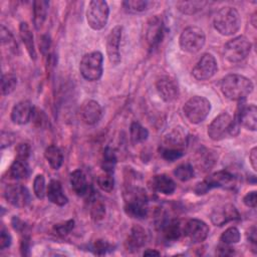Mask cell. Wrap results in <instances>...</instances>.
Returning a JSON list of instances; mask_svg holds the SVG:
<instances>
[{"label":"cell","mask_w":257,"mask_h":257,"mask_svg":"<svg viewBox=\"0 0 257 257\" xmlns=\"http://www.w3.org/2000/svg\"><path fill=\"white\" fill-rule=\"evenodd\" d=\"M223 94L231 100L242 101L253 90L252 81L241 74H228L221 80L220 84Z\"/></svg>","instance_id":"obj_1"},{"label":"cell","mask_w":257,"mask_h":257,"mask_svg":"<svg viewBox=\"0 0 257 257\" xmlns=\"http://www.w3.org/2000/svg\"><path fill=\"white\" fill-rule=\"evenodd\" d=\"M239 121L227 112L216 116L208 126V136L213 141H221L227 137H235L239 134Z\"/></svg>","instance_id":"obj_2"},{"label":"cell","mask_w":257,"mask_h":257,"mask_svg":"<svg viewBox=\"0 0 257 257\" xmlns=\"http://www.w3.org/2000/svg\"><path fill=\"white\" fill-rule=\"evenodd\" d=\"M215 29L224 36L235 34L241 27V17L237 9L230 6L222 7L213 20Z\"/></svg>","instance_id":"obj_3"},{"label":"cell","mask_w":257,"mask_h":257,"mask_svg":"<svg viewBox=\"0 0 257 257\" xmlns=\"http://www.w3.org/2000/svg\"><path fill=\"white\" fill-rule=\"evenodd\" d=\"M124 212L135 219H144L148 215V197L146 192L141 188H135L126 193Z\"/></svg>","instance_id":"obj_4"},{"label":"cell","mask_w":257,"mask_h":257,"mask_svg":"<svg viewBox=\"0 0 257 257\" xmlns=\"http://www.w3.org/2000/svg\"><path fill=\"white\" fill-rule=\"evenodd\" d=\"M183 110L191 123H200L208 116L211 110V102L204 96L195 95L186 101Z\"/></svg>","instance_id":"obj_5"},{"label":"cell","mask_w":257,"mask_h":257,"mask_svg":"<svg viewBox=\"0 0 257 257\" xmlns=\"http://www.w3.org/2000/svg\"><path fill=\"white\" fill-rule=\"evenodd\" d=\"M103 56L99 51H92L82 56L79 71L83 78L89 81L98 80L102 75Z\"/></svg>","instance_id":"obj_6"},{"label":"cell","mask_w":257,"mask_h":257,"mask_svg":"<svg viewBox=\"0 0 257 257\" xmlns=\"http://www.w3.org/2000/svg\"><path fill=\"white\" fill-rule=\"evenodd\" d=\"M206 35L198 26H189L180 35L179 43L182 50L188 53H197L205 45Z\"/></svg>","instance_id":"obj_7"},{"label":"cell","mask_w":257,"mask_h":257,"mask_svg":"<svg viewBox=\"0 0 257 257\" xmlns=\"http://www.w3.org/2000/svg\"><path fill=\"white\" fill-rule=\"evenodd\" d=\"M251 48V42L245 36L240 35L232 38L224 45V56L229 62H240L249 55Z\"/></svg>","instance_id":"obj_8"},{"label":"cell","mask_w":257,"mask_h":257,"mask_svg":"<svg viewBox=\"0 0 257 257\" xmlns=\"http://www.w3.org/2000/svg\"><path fill=\"white\" fill-rule=\"evenodd\" d=\"M109 7L103 0H92L86 10V20L93 30L102 29L108 20Z\"/></svg>","instance_id":"obj_9"},{"label":"cell","mask_w":257,"mask_h":257,"mask_svg":"<svg viewBox=\"0 0 257 257\" xmlns=\"http://www.w3.org/2000/svg\"><path fill=\"white\" fill-rule=\"evenodd\" d=\"M218 70L215 57L211 53H205L201 56L192 70L193 76L198 80L210 79Z\"/></svg>","instance_id":"obj_10"},{"label":"cell","mask_w":257,"mask_h":257,"mask_svg":"<svg viewBox=\"0 0 257 257\" xmlns=\"http://www.w3.org/2000/svg\"><path fill=\"white\" fill-rule=\"evenodd\" d=\"M208 225L199 219H190L183 227V234L192 243H201L209 235Z\"/></svg>","instance_id":"obj_11"},{"label":"cell","mask_w":257,"mask_h":257,"mask_svg":"<svg viewBox=\"0 0 257 257\" xmlns=\"http://www.w3.org/2000/svg\"><path fill=\"white\" fill-rule=\"evenodd\" d=\"M4 196L8 203L18 208L26 207L31 200L30 193L27 188L20 184L8 185L5 189Z\"/></svg>","instance_id":"obj_12"},{"label":"cell","mask_w":257,"mask_h":257,"mask_svg":"<svg viewBox=\"0 0 257 257\" xmlns=\"http://www.w3.org/2000/svg\"><path fill=\"white\" fill-rule=\"evenodd\" d=\"M156 88L160 97L166 102H172L179 96V85L176 79L165 75L156 82Z\"/></svg>","instance_id":"obj_13"},{"label":"cell","mask_w":257,"mask_h":257,"mask_svg":"<svg viewBox=\"0 0 257 257\" xmlns=\"http://www.w3.org/2000/svg\"><path fill=\"white\" fill-rule=\"evenodd\" d=\"M122 34V27L120 25L114 26L106 38V53L111 64L116 65L120 62L119 44Z\"/></svg>","instance_id":"obj_14"},{"label":"cell","mask_w":257,"mask_h":257,"mask_svg":"<svg viewBox=\"0 0 257 257\" xmlns=\"http://www.w3.org/2000/svg\"><path fill=\"white\" fill-rule=\"evenodd\" d=\"M210 218L214 225L223 226L224 224H226L228 222L239 220L240 214L234 205L225 204V205H221V206L215 208L212 211Z\"/></svg>","instance_id":"obj_15"},{"label":"cell","mask_w":257,"mask_h":257,"mask_svg":"<svg viewBox=\"0 0 257 257\" xmlns=\"http://www.w3.org/2000/svg\"><path fill=\"white\" fill-rule=\"evenodd\" d=\"M236 118L239 124L245 128L255 132L257 127V107L255 104H240L237 108Z\"/></svg>","instance_id":"obj_16"},{"label":"cell","mask_w":257,"mask_h":257,"mask_svg":"<svg viewBox=\"0 0 257 257\" xmlns=\"http://www.w3.org/2000/svg\"><path fill=\"white\" fill-rule=\"evenodd\" d=\"M165 33L164 22L162 17L155 16L150 19L148 23L146 39L151 48L157 47L163 40Z\"/></svg>","instance_id":"obj_17"},{"label":"cell","mask_w":257,"mask_h":257,"mask_svg":"<svg viewBox=\"0 0 257 257\" xmlns=\"http://www.w3.org/2000/svg\"><path fill=\"white\" fill-rule=\"evenodd\" d=\"M79 115L84 123L92 125L98 122L101 118L102 109L97 101L88 99L82 102L79 109Z\"/></svg>","instance_id":"obj_18"},{"label":"cell","mask_w":257,"mask_h":257,"mask_svg":"<svg viewBox=\"0 0 257 257\" xmlns=\"http://www.w3.org/2000/svg\"><path fill=\"white\" fill-rule=\"evenodd\" d=\"M188 143V135L187 133L180 126L172 128L167 135L164 137V145L163 148L173 149V150H181L185 151Z\"/></svg>","instance_id":"obj_19"},{"label":"cell","mask_w":257,"mask_h":257,"mask_svg":"<svg viewBox=\"0 0 257 257\" xmlns=\"http://www.w3.org/2000/svg\"><path fill=\"white\" fill-rule=\"evenodd\" d=\"M148 234L146 230L140 225H134L126 237L124 246L127 251L135 252L140 250L147 242Z\"/></svg>","instance_id":"obj_20"},{"label":"cell","mask_w":257,"mask_h":257,"mask_svg":"<svg viewBox=\"0 0 257 257\" xmlns=\"http://www.w3.org/2000/svg\"><path fill=\"white\" fill-rule=\"evenodd\" d=\"M204 182L209 190L212 188H232L235 184V177L230 172L223 170L210 175Z\"/></svg>","instance_id":"obj_21"},{"label":"cell","mask_w":257,"mask_h":257,"mask_svg":"<svg viewBox=\"0 0 257 257\" xmlns=\"http://www.w3.org/2000/svg\"><path fill=\"white\" fill-rule=\"evenodd\" d=\"M33 114V107L29 100H21L17 102L11 110V119L16 124L27 123Z\"/></svg>","instance_id":"obj_22"},{"label":"cell","mask_w":257,"mask_h":257,"mask_svg":"<svg viewBox=\"0 0 257 257\" xmlns=\"http://www.w3.org/2000/svg\"><path fill=\"white\" fill-rule=\"evenodd\" d=\"M151 188L164 195H172L176 190V184L169 176L165 174L156 175L151 179Z\"/></svg>","instance_id":"obj_23"},{"label":"cell","mask_w":257,"mask_h":257,"mask_svg":"<svg viewBox=\"0 0 257 257\" xmlns=\"http://www.w3.org/2000/svg\"><path fill=\"white\" fill-rule=\"evenodd\" d=\"M46 196L51 203L57 206H64L68 202L67 197L63 193L61 183L57 180H51L49 182L46 190Z\"/></svg>","instance_id":"obj_24"},{"label":"cell","mask_w":257,"mask_h":257,"mask_svg":"<svg viewBox=\"0 0 257 257\" xmlns=\"http://www.w3.org/2000/svg\"><path fill=\"white\" fill-rule=\"evenodd\" d=\"M70 185L72 190L77 196L83 197L86 196L89 191V186L86 180L85 175L81 170H75L70 174L69 177Z\"/></svg>","instance_id":"obj_25"},{"label":"cell","mask_w":257,"mask_h":257,"mask_svg":"<svg viewBox=\"0 0 257 257\" xmlns=\"http://www.w3.org/2000/svg\"><path fill=\"white\" fill-rule=\"evenodd\" d=\"M19 34L22 39L23 44L26 47V50L32 60H35L37 57L36 49L34 45V39H33V33L29 27V25L26 22H21L19 25Z\"/></svg>","instance_id":"obj_26"},{"label":"cell","mask_w":257,"mask_h":257,"mask_svg":"<svg viewBox=\"0 0 257 257\" xmlns=\"http://www.w3.org/2000/svg\"><path fill=\"white\" fill-rule=\"evenodd\" d=\"M9 175L15 180L27 179L30 175V167L28 160H22L16 158L9 169Z\"/></svg>","instance_id":"obj_27"},{"label":"cell","mask_w":257,"mask_h":257,"mask_svg":"<svg viewBox=\"0 0 257 257\" xmlns=\"http://www.w3.org/2000/svg\"><path fill=\"white\" fill-rule=\"evenodd\" d=\"M162 232L167 242H174L183 234V228L178 220H171L162 224Z\"/></svg>","instance_id":"obj_28"},{"label":"cell","mask_w":257,"mask_h":257,"mask_svg":"<svg viewBox=\"0 0 257 257\" xmlns=\"http://www.w3.org/2000/svg\"><path fill=\"white\" fill-rule=\"evenodd\" d=\"M48 6L49 3L45 0H37L33 2V24L37 30L42 27L46 20Z\"/></svg>","instance_id":"obj_29"},{"label":"cell","mask_w":257,"mask_h":257,"mask_svg":"<svg viewBox=\"0 0 257 257\" xmlns=\"http://www.w3.org/2000/svg\"><path fill=\"white\" fill-rule=\"evenodd\" d=\"M44 157H45L47 163L49 164V166L53 170H58L62 166L63 154L58 147H56L54 145L47 147L44 152Z\"/></svg>","instance_id":"obj_30"},{"label":"cell","mask_w":257,"mask_h":257,"mask_svg":"<svg viewBox=\"0 0 257 257\" xmlns=\"http://www.w3.org/2000/svg\"><path fill=\"white\" fill-rule=\"evenodd\" d=\"M207 4L206 1H178L176 7L183 14L192 15L201 11Z\"/></svg>","instance_id":"obj_31"},{"label":"cell","mask_w":257,"mask_h":257,"mask_svg":"<svg viewBox=\"0 0 257 257\" xmlns=\"http://www.w3.org/2000/svg\"><path fill=\"white\" fill-rule=\"evenodd\" d=\"M115 164H116V156L114 151L111 148L106 147L103 151L102 161H101V168L103 172L112 174L115 168Z\"/></svg>","instance_id":"obj_32"},{"label":"cell","mask_w":257,"mask_h":257,"mask_svg":"<svg viewBox=\"0 0 257 257\" xmlns=\"http://www.w3.org/2000/svg\"><path fill=\"white\" fill-rule=\"evenodd\" d=\"M130 136H131V141L134 144H140L147 141L149 137V132L141 123L134 121L130 127Z\"/></svg>","instance_id":"obj_33"},{"label":"cell","mask_w":257,"mask_h":257,"mask_svg":"<svg viewBox=\"0 0 257 257\" xmlns=\"http://www.w3.org/2000/svg\"><path fill=\"white\" fill-rule=\"evenodd\" d=\"M174 175L181 182H187L194 178L195 171L191 164L183 163L176 167V169L174 170Z\"/></svg>","instance_id":"obj_34"},{"label":"cell","mask_w":257,"mask_h":257,"mask_svg":"<svg viewBox=\"0 0 257 257\" xmlns=\"http://www.w3.org/2000/svg\"><path fill=\"white\" fill-rule=\"evenodd\" d=\"M17 85V77L15 74L7 72L2 74L1 78V90L3 95L10 94Z\"/></svg>","instance_id":"obj_35"},{"label":"cell","mask_w":257,"mask_h":257,"mask_svg":"<svg viewBox=\"0 0 257 257\" xmlns=\"http://www.w3.org/2000/svg\"><path fill=\"white\" fill-rule=\"evenodd\" d=\"M240 238H241L240 231L236 227H229L222 233L220 240L222 243L233 245L238 243L240 241Z\"/></svg>","instance_id":"obj_36"},{"label":"cell","mask_w":257,"mask_h":257,"mask_svg":"<svg viewBox=\"0 0 257 257\" xmlns=\"http://www.w3.org/2000/svg\"><path fill=\"white\" fill-rule=\"evenodd\" d=\"M122 6L128 13H139L148 9L149 2L143 0H128L123 1Z\"/></svg>","instance_id":"obj_37"},{"label":"cell","mask_w":257,"mask_h":257,"mask_svg":"<svg viewBox=\"0 0 257 257\" xmlns=\"http://www.w3.org/2000/svg\"><path fill=\"white\" fill-rule=\"evenodd\" d=\"M97 186L104 192L110 193L114 188V180L112 174L103 173L97 177Z\"/></svg>","instance_id":"obj_38"},{"label":"cell","mask_w":257,"mask_h":257,"mask_svg":"<svg viewBox=\"0 0 257 257\" xmlns=\"http://www.w3.org/2000/svg\"><path fill=\"white\" fill-rule=\"evenodd\" d=\"M0 34H1L2 45H7L9 51L15 53L17 51V43L15 42L14 37L11 34V32L7 28H5L4 25H1Z\"/></svg>","instance_id":"obj_39"},{"label":"cell","mask_w":257,"mask_h":257,"mask_svg":"<svg viewBox=\"0 0 257 257\" xmlns=\"http://www.w3.org/2000/svg\"><path fill=\"white\" fill-rule=\"evenodd\" d=\"M46 184H45V178L43 175H37L35 178H34V181H33V193L34 195L42 200L45 195H46Z\"/></svg>","instance_id":"obj_40"},{"label":"cell","mask_w":257,"mask_h":257,"mask_svg":"<svg viewBox=\"0 0 257 257\" xmlns=\"http://www.w3.org/2000/svg\"><path fill=\"white\" fill-rule=\"evenodd\" d=\"M105 215V206L99 200H93L90 205V216L93 220L99 221Z\"/></svg>","instance_id":"obj_41"},{"label":"cell","mask_w":257,"mask_h":257,"mask_svg":"<svg viewBox=\"0 0 257 257\" xmlns=\"http://www.w3.org/2000/svg\"><path fill=\"white\" fill-rule=\"evenodd\" d=\"M160 154L163 159L169 162H174L180 158H182L185 154V151L181 150H173V149H167V148H161Z\"/></svg>","instance_id":"obj_42"},{"label":"cell","mask_w":257,"mask_h":257,"mask_svg":"<svg viewBox=\"0 0 257 257\" xmlns=\"http://www.w3.org/2000/svg\"><path fill=\"white\" fill-rule=\"evenodd\" d=\"M73 227H74V220L71 219V220H67L65 222L55 224L53 229H54V231L56 232L57 235H59L61 237H64L72 231Z\"/></svg>","instance_id":"obj_43"},{"label":"cell","mask_w":257,"mask_h":257,"mask_svg":"<svg viewBox=\"0 0 257 257\" xmlns=\"http://www.w3.org/2000/svg\"><path fill=\"white\" fill-rule=\"evenodd\" d=\"M205 153L206 154H203V152H202L200 154L199 158L197 159V161H198L199 166L204 167L205 170H207V169H210L213 166V164L215 163L216 159L213 158V154L212 153H210V154H209V152H205Z\"/></svg>","instance_id":"obj_44"},{"label":"cell","mask_w":257,"mask_h":257,"mask_svg":"<svg viewBox=\"0 0 257 257\" xmlns=\"http://www.w3.org/2000/svg\"><path fill=\"white\" fill-rule=\"evenodd\" d=\"M111 249V245L105 241V240H96L94 243H93V246H92V250L95 254L97 255H102L104 253H106V251L110 250Z\"/></svg>","instance_id":"obj_45"},{"label":"cell","mask_w":257,"mask_h":257,"mask_svg":"<svg viewBox=\"0 0 257 257\" xmlns=\"http://www.w3.org/2000/svg\"><path fill=\"white\" fill-rule=\"evenodd\" d=\"M30 155V147L26 143H21L16 147V158L28 160Z\"/></svg>","instance_id":"obj_46"},{"label":"cell","mask_w":257,"mask_h":257,"mask_svg":"<svg viewBox=\"0 0 257 257\" xmlns=\"http://www.w3.org/2000/svg\"><path fill=\"white\" fill-rule=\"evenodd\" d=\"M11 241H12L11 235L6 230V228L4 226H2L1 231H0V248H1V250L8 248L11 245Z\"/></svg>","instance_id":"obj_47"},{"label":"cell","mask_w":257,"mask_h":257,"mask_svg":"<svg viewBox=\"0 0 257 257\" xmlns=\"http://www.w3.org/2000/svg\"><path fill=\"white\" fill-rule=\"evenodd\" d=\"M243 203L249 208H255L256 203H257V193H256V191L248 192L243 198Z\"/></svg>","instance_id":"obj_48"},{"label":"cell","mask_w":257,"mask_h":257,"mask_svg":"<svg viewBox=\"0 0 257 257\" xmlns=\"http://www.w3.org/2000/svg\"><path fill=\"white\" fill-rule=\"evenodd\" d=\"M14 141V137L12 134L10 133H6V132H2L1 135V149H4L8 146H10Z\"/></svg>","instance_id":"obj_49"},{"label":"cell","mask_w":257,"mask_h":257,"mask_svg":"<svg viewBox=\"0 0 257 257\" xmlns=\"http://www.w3.org/2000/svg\"><path fill=\"white\" fill-rule=\"evenodd\" d=\"M233 253H234V250L231 247V245H228V244H225V243H222L217 248V254L218 255H222V256L225 255L226 256V255H232Z\"/></svg>","instance_id":"obj_50"},{"label":"cell","mask_w":257,"mask_h":257,"mask_svg":"<svg viewBox=\"0 0 257 257\" xmlns=\"http://www.w3.org/2000/svg\"><path fill=\"white\" fill-rule=\"evenodd\" d=\"M249 160H250V164H251L253 170L257 171V148L256 147L251 149L250 154H249Z\"/></svg>","instance_id":"obj_51"},{"label":"cell","mask_w":257,"mask_h":257,"mask_svg":"<svg viewBox=\"0 0 257 257\" xmlns=\"http://www.w3.org/2000/svg\"><path fill=\"white\" fill-rule=\"evenodd\" d=\"M247 238H248V240L255 246L256 245V228H255V226H252L250 229H249V231H248V233H247Z\"/></svg>","instance_id":"obj_52"},{"label":"cell","mask_w":257,"mask_h":257,"mask_svg":"<svg viewBox=\"0 0 257 257\" xmlns=\"http://www.w3.org/2000/svg\"><path fill=\"white\" fill-rule=\"evenodd\" d=\"M12 225H13L14 229L17 230V231H22V230H24V228H25L24 223H23L21 220H19L17 217H13V219H12Z\"/></svg>","instance_id":"obj_53"},{"label":"cell","mask_w":257,"mask_h":257,"mask_svg":"<svg viewBox=\"0 0 257 257\" xmlns=\"http://www.w3.org/2000/svg\"><path fill=\"white\" fill-rule=\"evenodd\" d=\"M144 256H159L161 255V253L157 250H152V249H147L144 253H143Z\"/></svg>","instance_id":"obj_54"}]
</instances>
